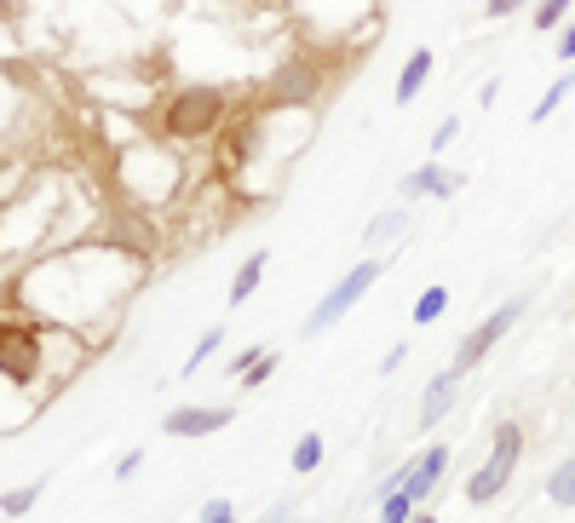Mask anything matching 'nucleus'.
Wrapping results in <instances>:
<instances>
[{
	"instance_id": "nucleus-1",
	"label": "nucleus",
	"mask_w": 575,
	"mask_h": 523,
	"mask_svg": "<svg viewBox=\"0 0 575 523\" xmlns=\"http://www.w3.org/2000/svg\"><path fill=\"white\" fill-rule=\"evenodd\" d=\"M225 110H230V98L219 87H184V92H173V104L161 115V133L167 138H213Z\"/></svg>"
},
{
	"instance_id": "nucleus-2",
	"label": "nucleus",
	"mask_w": 575,
	"mask_h": 523,
	"mask_svg": "<svg viewBox=\"0 0 575 523\" xmlns=\"http://www.w3.org/2000/svg\"><path fill=\"white\" fill-rule=\"evenodd\" d=\"M518 455H524V432H518L512 420H501V426H495V449H489V460H483L478 472L466 478V501H472V506L495 501V495L506 489V478H512Z\"/></svg>"
},
{
	"instance_id": "nucleus-3",
	"label": "nucleus",
	"mask_w": 575,
	"mask_h": 523,
	"mask_svg": "<svg viewBox=\"0 0 575 523\" xmlns=\"http://www.w3.org/2000/svg\"><path fill=\"white\" fill-rule=\"evenodd\" d=\"M374 282H380V259H363V265H351V271H345L340 282H334V288L317 299V311H311V322H305V334H322V328H334V322H340L345 311H351V305H357V299L374 288Z\"/></svg>"
},
{
	"instance_id": "nucleus-4",
	"label": "nucleus",
	"mask_w": 575,
	"mask_h": 523,
	"mask_svg": "<svg viewBox=\"0 0 575 523\" xmlns=\"http://www.w3.org/2000/svg\"><path fill=\"white\" fill-rule=\"evenodd\" d=\"M41 374V334L29 322H0V380L29 386Z\"/></svg>"
},
{
	"instance_id": "nucleus-5",
	"label": "nucleus",
	"mask_w": 575,
	"mask_h": 523,
	"mask_svg": "<svg viewBox=\"0 0 575 523\" xmlns=\"http://www.w3.org/2000/svg\"><path fill=\"white\" fill-rule=\"evenodd\" d=\"M518 317H524V299H506V305L495 311V317H483L478 328H472V334L460 340V351H455V374H466V368H478L483 357H489V351H495V345L506 340V328H512Z\"/></svg>"
},
{
	"instance_id": "nucleus-6",
	"label": "nucleus",
	"mask_w": 575,
	"mask_h": 523,
	"mask_svg": "<svg viewBox=\"0 0 575 523\" xmlns=\"http://www.w3.org/2000/svg\"><path fill=\"white\" fill-rule=\"evenodd\" d=\"M236 414L230 409H173V414H161V432L167 437H213V432H225Z\"/></svg>"
},
{
	"instance_id": "nucleus-7",
	"label": "nucleus",
	"mask_w": 575,
	"mask_h": 523,
	"mask_svg": "<svg viewBox=\"0 0 575 523\" xmlns=\"http://www.w3.org/2000/svg\"><path fill=\"white\" fill-rule=\"evenodd\" d=\"M455 386H460V374L455 368H443L432 386H426V397H420V432H432L437 420L449 414V403H455Z\"/></svg>"
},
{
	"instance_id": "nucleus-8",
	"label": "nucleus",
	"mask_w": 575,
	"mask_h": 523,
	"mask_svg": "<svg viewBox=\"0 0 575 523\" xmlns=\"http://www.w3.org/2000/svg\"><path fill=\"white\" fill-rule=\"evenodd\" d=\"M443 466H449V449H443V443H437V449H426V455H414V478H409V489H403V495L420 506V501H426V495L437 489Z\"/></svg>"
},
{
	"instance_id": "nucleus-9",
	"label": "nucleus",
	"mask_w": 575,
	"mask_h": 523,
	"mask_svg": "<svg viewBox=\"0 0 575 523\" xmlns=\"http://www.w3.org/2000/svg\"><path fill=\"white\" fill-rule=\"evenodd\" d=\"M432 69H437V52H432V46H420V52H414L409 64H403V75H397V92H391V98H397V104H414Z\"/></svg>"
},
{
	"instance_id": "nucleus-10",
	"label": "nucleus",
	"mask_w": 575,
	"mask_h": 523,
	"mask_svg": "<svg viewBox=\"0 0 575 523\" xmlns=\"http://www.w3.org/2000/svg\"><path fill=\"white\" fill-rule=\"evenodd\" d=\"M460 179L455 173H443L437 161H426V167H414L409 179H403V196H455Z\"/></svg>"
},
{
	"instance_id": "nucleus-11",
	"label": "nucleus",
	"mask_w": 575,
	"mask_h": 523,
	"mask_svg": "<svg viewBox=\"0 0 575 523\" xmlns=\"http://www.w3.org/2000/svg\"><path fill=\"white\" fill-rule=\"evenodd\" d=\"M265 265H271V253H265V248H253V259H242V271H236V282H230V305H242V299L259 288Z\"/></svg>"
},
{
	"instance_id": "nucleus-12",
	"label": "nucleus",
	"mask_w": 575,
	"mask_h": 523,
	"mask_svg": "<svg viewBox=\"0 0 575 523\" xmlns=\"http://www.w3.org/2000/svg\"><path fill=\"white\" fill-rule=\"evenodd\" d=\"M271 368H276V351H248V357L236 363V380L253 391V386H265V380H271Z\"/></svg>"
},
{
	"instance_id": "nucleus-13",
	"label": "nucleus",
	"mask_w": 575,
	"mask_h": 523,
	"mask_svg": "<svg viewBox=\"0 0 575 523\" xmlns=\"http://www.w3.org/2000/svg\"><path fill=\"white\" fill-rule=\"evenodd\" d=\"M575 92V69H564V75H558V81H552L547 92H541V104H535V110H529V121H547L552 110H558V104H564V98H570Z\"/></svg>"
},
{
	"instance_id": "nucleus-14",
	"label": "nucleus",
	"mask_w": 575,
	"mask_h": 523,
	"mask_svg": "<svg viewBox=\"0 0 575 523\" xmlns=\"http://www.w3.org/2000/svg\"><path fill=\"white\" fill-rule=\"evenodd\" d=\"M230 144H225V173H236L242 161H248V150H253V121H242V127H230Z\"/></svg>"
},
{
	"instance_id": "nucleus-15",
	"label": "nucleus",
	"mask_w": 575,
	"mask_h": 523,
	"mask_svg": "<svg viewBox=\"0 0 575 523\" xmlns=\"http://www.w3.org/2000/svg\"><path fill=\"white\" fill-rule=\"evenodd\" d=\"M219 345H225V322H213V328H207L202 340H196V351H190V363H184L179 374H202V363L213 357V351H219Z\"/></svg>"
},
{
	"instance_id": "nucleus-16",
	"label": "nucleus",
	"mask_w": 575,
	"mask_h": 523,
	"mask_svg": "<svg viewBox=\"0 0 575 523\" xmlns=\"http://www.w3.org/2000/svg\"><path fill=\"white\" fill-rule=\"evenodd\" d=\"M41 489H46V483H23V489H6V495H0V512H6V518H23L29 506L41 501Z\"/></svg>"
},
{
	"instance_id": "nucleus-17",
	"label": "nucleus",
	"mask_w": 575,
	"mask_h": 523,
	"mask_svg": "<svg viewBox=\"0 0 575 523\" xmlns=\"http://www.w3.org/2000/svg\"><path fill=\"white\" fill-rule=\"evenodd\" d=\"M547 495H552V506H575V460H564L547 478Z\"/></svg>"
},
{
	"instance_id": "nucleus-18",
	"label": "nucleus",
	"mask_w": 575,
	"mask_h": 523,
	"mask_svg": "<svg viewBox=\"0 0 575 523\" xmlns=\"http://www.w3.org/2000/svg\"><path fill=\"white\" fill-rule=\"evenodd\" d=\"M443 311H449V288H426V294L414 299V322H420V328H426V322H437Z\"/></svg>"
},
{
	"instance_id": "nucleus-19",
	"label": "nucleus",
	"mask_w": 575,
	"mask_h": 523,
	"mask_svg": "<svg viewBox=\"0 0 575 523\" xmlns=\"http://www.w3.org/2000/svg\"><path fill=\"white\" fill-rule=\"evenodd\" d=\"M322 466V432H305L294 443V472H317Z\"/></svg>"
},
{
	"instance_id": "nucleus-20",
	"label": "nucleus",
	"mask_w": 575,
	"mask_h": 523,
	"mask_svg": "<svg viewBox=\"0 0 575 523\" xmlns=\"http://www.w3.org/2000/svg\"><path fill=\"white\" fill-rule=\"evenodd\" d=\"M570 6L575 0H541V6H535V29H558V23L570 18Z\"/></svg>"
},
{
	"instance_id": "nucleus-21",
	"label": "nucleus",
	"mask_w": 575,
	"mask_h": 523,
	"mask_svg": "<svg viewBox=\"0 0 575 523\" xmlns=\"http://www.w3.org/2000/svg\"><path fill=\"white\" fill-rule=\"evenodd\" d=\"M397 230H403V207H397V213H380V219L368 225V248H380V242H386V236H397Z\"/></svg>"
},
{
	"instance_id": "nucleus-22",
	"label": "nucleus",
	"mask_w": 575,
	"mask_h": 523,
	"mask_svg": "<svg viewBox=\"0 0 575 523\" xmlns=\"http://www.w3.org/2000/svg\"><path fill=\"white\" fill-rule=\"evenodd\" d=\"M414 518V501L409 495H386V506H380V523H409Z\"/></svg>"
},
{
	"instance_id": "nucleus-23",
	"label": "nucleus",
	"mask_w": 575,
	"mask_h": 523,
	"mask_svg": "<svg viewBox=\"0 0 575 523\" xmlns=\"http://www.w3.org/2000/svg\"><path fill=\"white\" fill-rule=\"evenodd\" d=\"M524 0H483V18H512Z\"/></svg>"
},
{
	"instance_id": "nucleus-24",
	"label": "nucleus",
	"mask_w": 575,
	"mask_h": 523,
	"mask_svg": "<svg viewBox=\"0 0 575 523\" xmlns=\"http://www.w3.org/2000/svg\"><path fill=\"white\" fill-rule=\"evenodd\" d=\"M202 523H236V512H230V501H207Z\"/></svg>"
},
{
	"instance_id": "nucleus-25",
	"label": "nucleus",
	"mask_w": 575,
	"mask_h": 523,
	"mask_svg": "<svg viewBox=\"0 0 575 523\" xmlns=\"http://www.w3.org/2000/svg\"><path fill=\"white\" fill-rule=\"evenodd\" d=\"M455 133H460V121H455V115H443V127L432 133V150H443V144H449Z\"/></svg>"
},
{
	"instance_id": "nucleus-26",
	"label": "nucleus",
	"mask_w": 575,
	"mask_h": 523,
	"mask_svg": "<svg viewBox=\"0 0 575 523\" xmlns=\"http://www.w3.org/2000/svg\"><path fill=\"white\" fill-rule=\"evenodd\" d=\"M558 58L575 64V23H564V35H558Z\"/></svg>"
},
{
	"instance_id": "nucleus-27",
	"label": "nucleus",
	"mask_w": 575,
	"mask_h": 523,
	"mask_svg": "<svg viewBox=\"0 0 575 523\" xmlns=\"http://www.w3.org/2000/svg\"><path fill=\"white\" fill-rule=\"evenodd\" d=\"M259 523H294V501H282V506H271Z\"/></svg>"
},
{
	"instance_id": "nucleus-28",
	"label": "nucleus",
	"mask_w": 575,
	"mask_h": 523,
	"mask_svg": "<svg viewBox=\"0 0 575 523\" xmlns=\"http://www.w3.org/2000/svg\"><path fill=\"white\" fill-rule=\"evenodd\" d=\"M138 460H144V455H138V449H133V455H127V460H115V478H133V472H138Z\"/></svg>"
},
{
	"instance_id": "nucleus-29",
	"label": "nucleus",
	"mask_w": 575,
	"mask_h": 523,
	"mask_svg": "<svg viewBox=\"0 0 575 523\" xmlns=\"http://www.w3.org/2000/svg\"><path fill=\"white\" fill-rule=\"evenodd\" d=\"M409 523H437V518H432V512H414V518H409Z\"/></svg>"
}]
</instances>
